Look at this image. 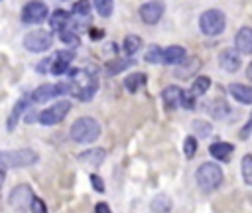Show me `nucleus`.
Instances as JSON below:
<instances>
[{
    "instance_id": "nucleus-31",
    "label": "nucleus",
    "mask_w": 252,
    "mask_h": 213,
    "mask_svg": "<svg viewBox=\"0 0 252 213\" xmlns=\"http://www.w3.org/2000/svg\"><path fill=\"white\" fill-rule=\"evenodd\" d=\"M59 37H61V41H63V43H67V45H71V47H77V45L81 43L79 36H77L73 30H69V28L61 30V32H59Z\"/></svg>"
},
{
    "instance_id": "nucleus-35",
    "label": "nucleus",
    "mask_w": 252,
    "mask_h": 213,
    "mask_svg": "<svg viewBox=\"0 0 252 213\" xmlns=\"http://www.w3.org/2000/svg\"><path fill=\"white\" fill-rule=\"evenodd\" d=\"M30 209H32L33 213H45V211H47V205H45L39 197H35V195H33V197H32V201H30Z\"/></svg>"
},
{
    "instance_id": "nucleus-34",
    "label": "nucleus",
    "mask_w": 252,
    "mask_h": 213,
    "mask_svg": "<svg viewBox=\"0 0 252 213\" xmlns=\"http://www.w3.org/2000/svg\"><path fill=\"white\" fill-rule=\"evenodd\" d=\"M91 14V2L89 0H77L73 4V16H89Z\"/></svg>"
},
{
    "instance_id": "nucleus-27",
    "label": "nucleus",
    "mask_w": 252,
    "mask_h": 213,
    "mask_svg": "<svg viewBox=\"0 0 252 213\" xmlns=\"http://www.w3.org/2000/svg\"><path fill=\"white\" fill-rule=\"evenodd\" d=\"M93 4H94L96 14L102 18H108L114 10V0H93Z\"/></svg>"
},
{
    "instance_id": "nucleus-37",
    "label": "nucleus",
    "mask_w": 252,
    "mask_h": 213,
    "mask_svg": "<svg viewBox=\"0 0 252 213\" xmlns=\"http://www.w3.org/2000/svg\"><path fill=\"white\" fill-rule=\"evenodd\" d=\"M195 130H199V132L205 136V134H209V132H211V124H209V122H205V124H203V120H195Z\"/></svg>"
},
{
    "instance_id": "nucleus-6",
    "label": "nucleus",
    "mask_w": 252,
    "mask_h": 213,
    "mask_svg": "<svg viewBox=\"0 0 252 213\" xmlns=\"http://www.w3.org/2000/svg\"><path fill=\"white\" fill-rule=\"evenodd\" d=\"M69 110H71V103H69V101H57L55 105H51V106H47L45 110H41V112L37 114V120H39L43 126H53V124H59V122L67 116Z\"/></svg>"
},
{
    "instance_id": "nucleus-26",
    "label": "nucleus",
    "mask_w": 252,
    "mask_h": 213,
    "mask_svg": "<svg viewBox=\"0 0 252 213\" xmlns=\"http://www.w3.org/2000/svg\"><path fill=\"white\" fill-rule=\"evenodd\" d=\"M140 47H142V37H138V36H134V34L126 36L124 41H122V49H124V53H126L128 57L134 55Z\"/></svg>"
},
{
    "instance_id": "nucleus-9",
    "label": "nucleus",
    "mask_w": 252,
    "mask_h": 213,
    "mask_svg": "<svg viewBox=\"0 0 252 213\" xmlns=\"http://www.w3.org/2000/svg\"><path fill=\"white\" fill-rule=\"evenodd\" d=\"M67 93H69V83H57V85L45 83V85L37 87V89L30 95V99H32L33 103H45V101H49V99H55V97H61V95H67Z\"/></svg>"
},
{
    "instance_id": "nucleus-8",
    "label": "nucleus",
    "mask_w": 252,
    "mask_h": 213,
    "mask_svg": "<svg viewBox=\"0 0 252 213\" xmlns=\"http://www.w3.org/2000/svg\"><path fill=\"white\" fill-rule=\"evenodd\" d=\"M47 14H49V10H47L45 2H41V0H30L22 8V22L28 24V26L41 24L47 18Z\"/></svg>"
},
{
    "instance_id": "nucleus-30",
    "label": "nucleus",
    "mask_w": 252,
    "mask_h": 213,
    "mask_svg": "<svg viewBox=\"0 0 252 213\" xmlns=\"http://www.w3.org/2000/svg\"><path fill=\"white\" fill-rule=\"evenodd\" d=\"M144 59L148 63H163V49L158 47V45H150L146 55H144Z\"/></svg>"
},
{
    "instance_id": "nucleus-20",
    "label": "nucleus",
    "mask_w": 252,
    "mask_h": 213,
    "mask_svg": "<svg viewBox=\"0 0 252 213\" xmlns=\"http://www.w3.org/2000/svg\"><path fill=\"white\" fill-rule=\"evenodd\" d=\"M187 57V51H185V47H181V45H169V47H165L163 49V63L165 65H177V63H181L183 59Z\"/></svg>"
},
{
    "instance_id": "nucleus-22",
    "label": "nucleus",
    "mask_w": 252,
    "mask_h": 213,
    "mask_svg": "<svg viewBox=\"0 0 252 213\" xmlns=\"http://www.w3.org/2000/svg\"><path fill=\"white\" fill-rule=\"evenodd\" d=\"M132 63H134V61H132V59H126V57H112L110 61H106L104 73H106L108 77H114V75L122 73L124 69H128Z\"/></svg>"
},
{
    "instance_id": "nucleus-15",
    "label": "nucleus",
    "mask_w": 252,
    "mask_h": 213,
    "mask_svg": "<svg viewBox=\"0 0 252 213\" xmlns=\"http://www.w3.org/2000/svg\"><path fill=\"white\" fill-rule=\"evenodd\" d=\"M234 45H236V51L238 53L252 55V28L242 26L236 32V36H234Z\"/></svg>"
},
{
    "instance_id": "nucleus-11",
    "label": "nucleus",
    "mask_w": 252,
    "mask_h": 213,
    "mask_svg": "<svg viewBox=\"0 0 252 213\" xmlns=\"http://www.w3.org/2000/svg\"><path fill=\"white\" fill-rule=\"evenodd\" d=\"M219 65H220V69L226 71V73H236V71L240 69V65H242V57H240V53L236 51V47H226V49H222V51L219 53Z\"/></svg>"
},
{
    "instance_id": "nucleus-40",
    "label": "nucleus",
    "mask_w": 252,
    "mask_h": 213,
    "mask_svg": "<svg viewBox=\"0 0 252 213\" xmlns=\"http://www.w3.org/2000/svg\"><path fill=\"white\" fill-rule=\"evenodd\" d=\"M94 211H96V213H110V207H108L106 203H96V205H94Z\"/></svg>"
},
{
    "instance_id": "nucleus-41",
    "label": "nucleus",
    "mask_w": 252,
    "mask_h": 213,
    "mask_svg": "<svg viewBox=\"0 0 252 213\" xmlns=\"http://www.w3.org/2000/svg\"><path fill=\"white\" fill-rule=\"evenodd\" d=\"M102 36H104L102 30H91V37H93V39H98V37H102Z\"/></svg>"
},
{
    "instance_id": "nucleus-21",
    "label": "nucleus",
    "mask_w": 252,
    "mask_h": 213,
    "mask_svg": "<svg viewBox=\"0 0 252 213\" xmlns=\"http://www.w3.org/2000/svg\"><path fill=\"white\" fill-rule=\"evenodd\" d=\"M26 108H28V97L18 99V103L14 105V108H12V112L8 114V120H6V128H8V130H14V128H16V124L20 122L22 114L26 112Z\"/></svg>"
},
{
    "instance_id": "nucleus-18",
    "label": "nucleus",
    "mask_w": 252,
    "mask_h": 213,
    "mask_svg": "<svg viewBox=\"0 0 252 213\" xmlns=\"http://www.w3.org/2000/svg\"><path fill=\"white\" fill-rule=\"evenodd\" d=\"M181 97H183V91L179 87H175V85H167L161 91V99H163L167 108H177L181 105Z\"/></svg>"
},
{
    "instance_id": "nucleus-16",
    "label": "nucleus",
    "mask_w": 252,
    "mask_h": 213,
    "mask_svg": "<svg viewBox=\"0 0 252 213\" xmlns=\"http://www.w3.org/2000/svg\"><path fill=\"white\" fill-rule=\"evenodd\" d=\"M232 152H234V146L230 142H222L220 140V142H213L209 146V154L219 162H228L232 158Z\"/></svg>"
},
{
    "instance_id": "nucleus-1",
    "label": "nucleus",
    "mask_w": 252,
    "mask_h": 213,
    "mask_svg": "<svg viewBox=\"0 0 252 213\" xmlns=\"http://www.w3.org/2000/svg\"><path fill=\"white\" fill-rule=\"evenodd\" d=\"M71 81H69V93L77 97L79 101H91L93 95L96 93V77L94 73H89L85 69H71L67 71Z\"/></svg>"
},
{
    "instance_id": "nucleus-12",
    "label": "nucleus",
    "mask_w": 252,
    "mask_h": 213,
    "mask_svg": "<svg viewBox=\"0 0 252 213\" xmlns=\"http://www.w3.org/2000/svg\"><path fill=\"white\" fill-rule=\"evenodd\" d=\"M75 53L71 49H61L55 51V55H51V63H49V73L51 75H63L69 71V65L73 61Z\"/></svg>"
},
{
    "instance_id": "nucleus-36",
    "label": "nucleus",
    "mask_w": 252,
    "mask_h": 213,
    "mask_svg": "<svg viewBox=\"0 0 252 213\" xmlns=\"http://www.w3.org/2000/svg\"><path fill=\"white\" fill-rule=\"evenodd\" d=\"M91 183H93V187H94L98 193H104V181H102V178H100V176L91 174Z\"/></svg>"
},
{
    "instance_id": "nucleus-5",
    "label": "nucleus",
    "mask_w": 252,
    "mask_h": 213,
    "mask_svg": "<svg viewBox=\"0 0 252 213\" xmlns=\"http://www.w3.org/2000/svg\"><path fill=\"white\" fill-rule=\"evenodd\" d=\"M199 28H201V32L205 36L215 37V36H219V34L224 32V28H226V16L220 10H217V8L205 10L201 14V18H199Z\"/></svg>"
},
{
    "instance_id": "nucleus-25",
    "label": "nucleus",
    "mask_w": 252,
    "mask_h": 213,
    "mask_svg": "<svg viewBox=\"0 0 252 213\" xmlns=\"http://www.w3.org/2000/svg\"><path fill=\"white\" fill-rule=\"evenodd\" d=\"M209 87H211V77L199 75V77L193 81V85H191V89H189V95H193V97L197 99V97L205 95V93L209 91Z\"/></svg>"
},
{
    "instance_id": "nucleus-14",
    "label": "nucleus",
    "mask_w": 252,
    "mask_h": 213,
    "mask_svg": "<svg viewBox=\"0 0 252 213\" xmlns=\"http://www.w3.org/2000/svg\"><path fill=\"white\" fill-rule=\"evenodd\" d=\"M199 69H201V59L197 55H191V57H185L181 63L175 65V77L177 79H189L195 73H199Z\"/></svg>"
},
{
    "instance_id": "nucleus-39",
    "label": "nucleus",
    "mask_w": 252,
    "mask_h": 213,
    "mask_svg": "<svg viewBox=\"0 0 252 213\" xmlns=\"http://www.w3.org/2000/svg\"><path fill=\"white\" fill-rule=\"evenodd\" d=\"M49 63H51V57L43 59V61L37 65V71H39V73H45V71H47V67H49Z\"/></svg>"
},
{
    "instance_id": "nucleus-3",
    "label": "nucleus",
    "mask_w": 252,
    "mask_h": 213,
    "mask_svg": "<svg viewBox=\"0 0 252 213\" xmlns=\"http://www.w3.org/2000/svg\"><path fill=\"white\" fill-rule=\"evenodd\" d=\"M195 181L201 191H215L222 183V170L215 162H203L195 172Z\"/></svg>"
},
{
    "instance_id": "nucleus-32",
    "label": "nucleus",
    "mask_w": 252,
    "mask_h": 213,
    "mask_svg": "<svg viewBox=\"0 0 252 213\" xmlns=\"http://www.w3.org/2000/svg\"><path fill=\"white\" fill-rule=\"evenodd\" d=\"M230 112V108H228V105H226V101H215L213 103V106H211V114L215 116V118H224L226 114Z\"/></svg>"
},
{
    "instance_id": "nucleus-28",
    "label": "nucleus",
    "mask_w": 252,
    "mask_h": 213,
    "mask_svg": "<svg viewBox=\"0 0 252 213\" xmlns=\"http://www.w3.org/2000/svg\"><path fill=\"white\" fill-rule=\"evenodd\" d=\"M240 170H242V178H244V183L252 185V154H246V156H242V160H240Z\"/></svg>"
},
{
    "instance_id": "nucleus-23",
    "label": "nucleus",
    "mask_w": 252,
    "mask_h": 213,
    "mask_svg": "<svg viewBox=\"0 0 252 213\" xmlns=\"http://www.w3.org/2000/svg\"><path fill=\"white\" fill-rule=\"evenodd\" d=\"M69 20H71V14L67 10H63V8H57L49 18V26H51L53 32H61V30H65L69 26Z\"/></svg>"
},
{
    "instance_id": "nucleus-24",
    "label": "nucleus",
    "mask_w": 252,
    "mask_h": 213,
    "mask_svg": "<svg viewBox=\"0 0 252 213\" xmlns=\"http://www.w3.org/2000/svg\"><path fill=\"white\" fill-rule=\"evenodd\" d=\"M146 81H148L146 73H130L124 79V87L128 93H136L138 89H142V85H146Z\"/></svg>"
},
{
    "instance_id": "nucleus-17",
    "label": "nucleus",
    "mask_w": 252,
    "mask_h": 213,
    "mask_svg": "<svg viewBox=\"0 0 252 213\" xmlns=\"http://www.w3.org/2000/svg\"><path fill=\"white\" fill-rule=\"evenodd\" d=\"M228 93L230 97L240 103V105H252V87L242 85V83H232L228 85Z\"/></svg>"
},
{
    "instance_id": "nucleus-33",
    "label": "nucleus",
    "mask_w": 252,
    "mask_h": 213,
    "mask_svg": "<svg viewBox=\"0 0 252 213\" xmlns=\"http://www.w3.org/2000/svg\"><path fill=\"white\" fill-rule=\"evenodd\" d=\"M183 154H185V158H189V160L197 154V138H195V136H187V138H185V142H183Z\"/></svg>"
},
{
    "instance_id": "nucleus-10",
    "label": "nucleus",
    "mask_w": 252,
    "mask_h": 213,
    "mask_svg": "<svg viewBox=\"0 0 252 213\" xmlns=\"http://www.w3.org/2000/svg\"><path fill=\"white\" fill-rule=\"evenodd\" d=\"M163 10H165V6H163L161 0H150V2L140 6V18H142L144 24L154 26V24H158L161 20Z\"/></svg>"
},
{
    "instance_id": "nucleus-19",
    "label": "nucleus",
    "mask_w": 252,
    "mask_h": 213,
    "mask_svg": "<svg viewBox=\"0 0 252 213\" xmlns=\"http://www.w3.org/2000/svg\"><path fill=\"white\" fill-rule=\"evenodd\" d=\"M104 158H106V150L104 148H91V150H85V152L79 154V160L83 164H89V166H94V168L100 166L104 162Z\"/></svg>"
},
{
    "instance_id": "nucleus-42",
    "label": "nucleus",
    "mask_w": 252,
    "mask_h": 213,
    "mask_svg": "<svg viewBox=\"0 0 252 213\" xmlns=\"http://www.w3.org/2000/svg\"><path fill=\"white\" fill-rule=\"evenodd\" d=\"M246 77H248V81L252 83V61H250L248 67H246Z\"/></svg>"
},
{
    "instance_id": "nucleus-7",
    "label": "nucleus",
    "mask_w": 252,
    "mask_h": 213,
    "mask_svg": "<svg viewBox=\"0 0 252 213\" xmlns=\"http://www.w3.org/2000/svg\"><path fill=\"white\" fill-rule=\"evenodd\" d=\"M51 43H53V37L45 30H33V32L24 36V47L28 51H33V53L47 51L51 47Z\"/></svg>"
},
{
    "instance_id": "nucleus-13",
    "label": "nucleus",
    "mask_w": 252,
    "mask_h": 213,
    "mask_svg": "<svg viewBox=\"0 0 252 213\" xmlns=\"http://www.w3.org/2000/svg\"><path fill=\"white\" fill-rule=\"evenodd\" d=\"M32 197H33L32 187H30L28 183H20V185H16V187L10 191L8 201H10L14 207H18V209H26V207H30Z\"/></svg>"
},
{
    "instance_id": "nucleus-29",
    "label": "nucleus",
    "mask_w": 252,
    "mask_h": 213,
    "mask_svg": "<svg viewBox=\"0 0 252 213\" xmlns=\"http://www.w3.org/2000/svg\"><path fill=\"white\" fill-rule=\"evenodd\" d=\"M150 207H152V211H169L171 209V199L167 195L159 193V195L154 197V201H152Z\"/></svg>"
},
{
    "instance_id": "nucleus-38",
    "label": "nucleus",
    "mask_w": 252,
    "mask_h": 213,
    "mask_svg": "<svg viewBox=\"0 0 252 213\" xmlns=\"http://www.w3.org/2000/svg\"><path fill=\"white\" fill-rule=\"evenodd\" d=\"M250 130H252V116H250V122L240 130V138H242V140H246V138H248V134H250Z\"/></svg>"
},
{
    "instance_id": "nucleus-4",
    "label": "nucleus",
    "mask_w": 252,
    "mask_h": 213,
    "mask_svg": "<svg viewBox=\"0 0 252 213\" xmlns=\"http://www.w3.org/2000/svg\"><path fill=\"white\" fill-rule=\"evenodd\" d=\"M37 160H39V156L32 148L10 150V152L0 150V166L2 168H28V166H33Z\"/></svg>"
},
{
    "instance_id": "nucleus-2",
    "label": "nucleus",
    "mask_w": 252,
    "mask_h": 213,
    "mask_svg": "<svg viewBox=\"0 0 252 213\" xmlns=\"http://www.w3.org/2000/svg\"><path fill=\"white\" fill-rule=\"evenodd\" d=\"M69 136H71L73 142L91 144V142H94V140L100 136V124H98V120L93 118V116H81V118H77V120L71 124Z\"/></svg>"
}]
</instances>
